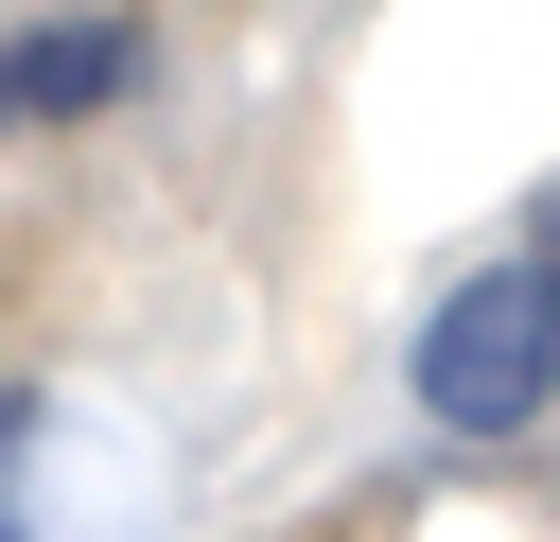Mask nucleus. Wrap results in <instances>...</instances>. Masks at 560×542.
Listing matches in <instances>:
<instances>
[{"mask_svg":"<svg viewBox=\"0 0 560 542\" xmlns=\"http://www.w3.org/2000/svg\"><path fill=\"white\" fill-rule=\"evenodd\" d=\"M402 367H420V420H438V437H525V420L560 402V280H542V262L455 280Z\"/></svg>","mask_w":560,"mask_h":542,"instance_id":"1","label":"nucleus"},{"mask_svg":"<svg viewBox=\"0 0 560 542\" xmlns=\"http://www.w3.org/2000/svg\"><path fill=\"white\" fill-rule=\"evenodd\" d=\"M140 87V17H18L0 35V122H70V105H122Z\"/></svg>","mask_w":560,"mask_h":542,"instance_id":"2","label":"nucleus"},{"mask_svg":"<svg viewBox=\"0 0 560 542\" xmlns=\"http://www.w3.org/2000/svg\"><path fill=\"white\" fill-rule=\"evenodd\" d=\"M35 455H52V402L0 385V542H52V525H35Z\"/></svg>","mask_w":560,"mask_h":542,"instance_id":"3","label":"nucleus"},{"mask_svg":"<svg viewBox=\"0 0 560 542\" xmlns=\"http://www.w3.org/2000/svg\"><path fill=\"white\" fill-rule=\"evenodd\" d=\"M402 525V490H368V507H332V525H298V542H385Z\"/></svg>","mask_w":560,"mask_h":542,"instance_id":"4","label":"nucleus"},{"mask_svg":"<svg viewBox=\"0 0 560 542\" xmlns=\"http://www.w3.org/2000/svg\"><path fill=\"white\" fill-rule=\"evenodd\" d=\"M525 262H542V280H560V175H542V227H525Z\"/></svg>","mask_w":560,"mask_h":542,"instance_id":"5","label":"nucleus"}]
</instances>
